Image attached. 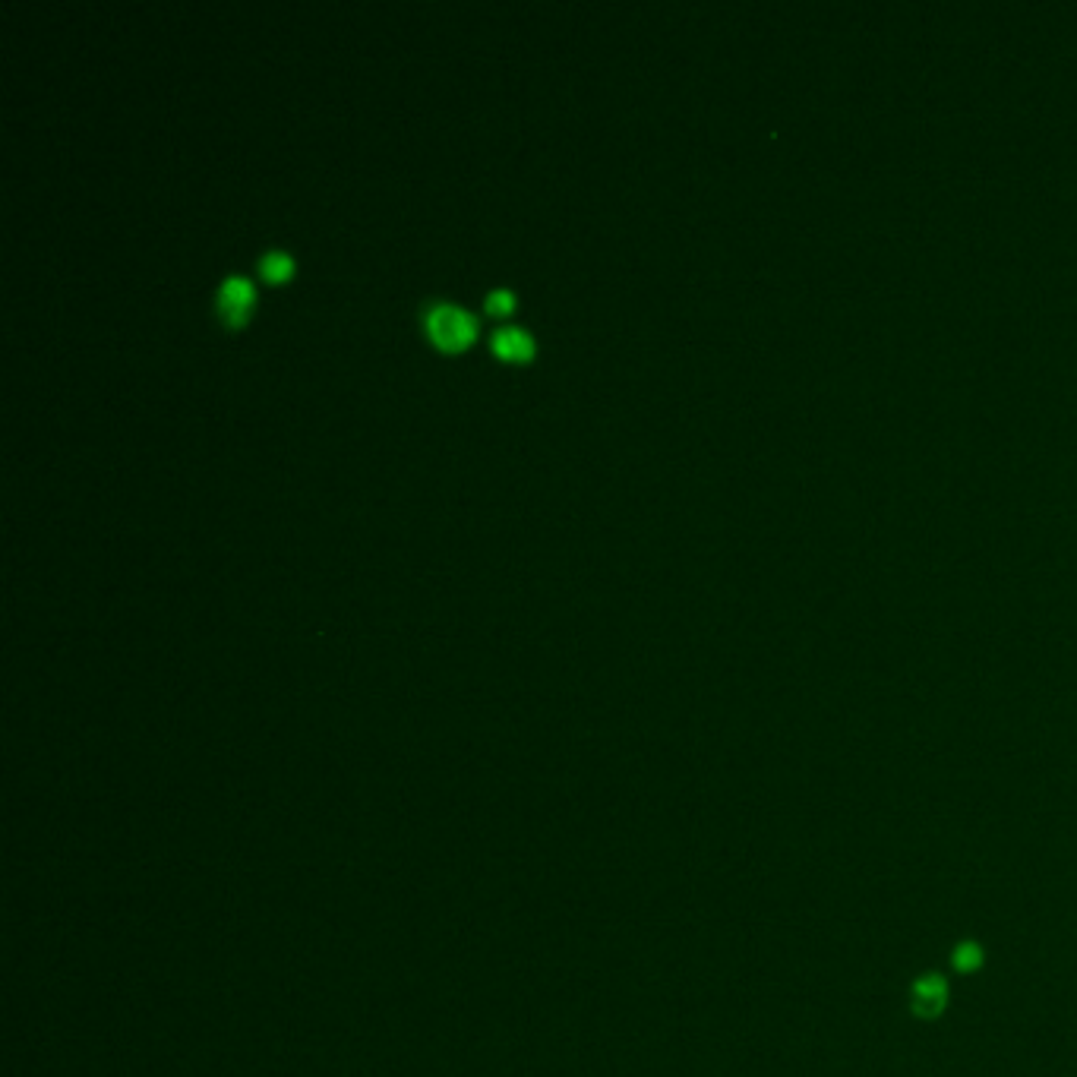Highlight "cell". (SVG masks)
Instances as JSON below:
<instances>
[{
  "instance_id": "cell-1",
  "label": "cell",
  "mask_w": 1077,
  "mask_h": 1077,
  "mask_svg": "<svg viewBox=\"0 0 1077 1077\" xmlns=\"http://www.w3.org/2000/svg\"><path fill=\"white\" fill-rule=\"evenodd\" d=\"M427 332L440 348H465L474 338V319L452 304H433L427 310Z\"/></svg>"
},
{
  "instance_id": "cell-2",
  "label": "cell",
  "mask_w": 1077,
  "mask_h": 1077,
  "mask_svg": "<svg viewBox=\"0 0 1077 1077\" xmlns=\"http://www.w3.org/2000/svg\"><path fill=\"white\" fill-rule=\"evenodd\" d=\"M250 301H253V285L247 282L244 275L225 278L222 294H218V304H222V316L228 319V323H241V319L247 316Z\"/></svg>"
},
{
  "instance_id": "cell-3",
  "label": "cell",
  "mask_w": 1077,
  "mask_h": 1077,
  "mask_svg": "<svg viewBox=\"0 0 1077 1077\" xmlns=\"http://www.w3.org/2000/svg\"><path fill=\"white\" fill-rule=\"evenodd\" d=\"M490 345H493L496 354H503V357H528V354L534 351L531 335H528L525 329H518V326L496 329L493 338H490Z\"/></svg>"
},
{
  "instance_id": "cell-4",
  "label": "cell",
  "mask_w": 1077,
  "mask_h": 1077,
  "mask_svg": "<svg viewBox=\"0 0 1077 1077\" xmlns=\"http://www.w3.org/2000/svg\"><path fill=\"white\" fill-rule=\"evenodd\" d=\"M942 1005H945V983L939 980V976H926V980L916 986V992H913L916 1014L932 1017V1014L942 1011Z\"/></svg>"
},
{
  "instance_id": "cell-5",
  "label": "cell",
  "mask_w": 1077,
  "mask_h": 1077,
  "mask_svg": "<svg viewBox=\"0 0 1077 1077\" xmlns=\"http://www.w3.org/2000/svg\"><path fill=\"white\" fill-rule=\"evenodd\" d=\"M259 272H263L266 278H272V282H278V278H288V272H291V256L282 253V250H269L263 259H259Z\"/></svg>"
},
{
  "instance_id": "cell-6",
  "label": "cell",
  "mask_w": 1077,
  "mask_h": 1077,
  "mask_svg": "<svg viewBox=\"0 0 1077 1077\" xmlns=\"http://www.w3.org/2000/svg\"><path fill=\"white\" fill-rule=\"evenodd\" d=\"M980 948H976V945H961V948H957V954H954V967L957 970H973V967H980Z\"/></svg>"
},
{
  "instance_id": "cell-7",
  "label": "cell",
  "mask_w": 1077,
  "mask_h": 1077,
  "mask_svg": "<svg viewBox=\"0 0 1077 1077\" xmlns=\"http://www.w3.org/2000/svg\"><path fill=\"white\" fill-rule=\"evenodd\" d=\"M509 307H512V291L496 288V291L487 294V310H490V313H506Z\"/></svg>"
}]
</instances>
